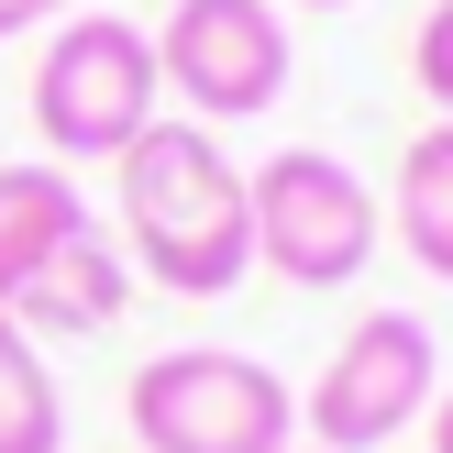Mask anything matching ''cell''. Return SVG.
Here are the masks:
<instances>
[{"mask_svg":"<svg viewBox=\"0 0 453 453\" xmlns=\"http://www.w3.org/2000/svg\"><path fill=\"white\" fill-rule=\"evenodd\" d=\"M111 188H122V265H144L166 299H221V288L255 277V211H243V166L221 155L211 122H166L155 111L122 155H111Z\"/></svg>","mask_w":453,"mask_h":453,"instance_id":"obj_1","label":"cell"},{"mask_svg":"<svg viewBox=\"0 0 453 453\" xmlns=\"http://www.w3.org/2000/svg\"><path fill=\"white\" fill-rule=\"evenodd\" d=\"M133 453H288L299 442V388L265 354L233 343H177L122 388Z\"/></svg>","mask_w":453,"mask_h":453,"instance_id":"obj_2","label":"cell"},{"mask_svg":"<svg viewBox=\"0 0 453 453\" xmlns=\"http://www.w3.org/2000/svg\"><path fill=\"white\" fill-rule=\"evenodd\" d=\"M166 78H155V34L122 12H66L56 44L34 56V133H44V166H78V155H122L133 133L155 122Z\"/></svg>","mask_w":453,"mask_h":453,"instance_id":"obj_3","label":"cell"},{"mask_svg":"<svg viewBox=\"0 0 453 453\" xmlns=\"http://www.w3.org/2000/svg\"><path fill=\"white\" fill-rule=\"evenodd\" d=\"M243 211H255V265H277L288 288H354L388 243L376 188L321 144H288L243 177Z\"/></svg>","mask_w":453,"mask_h":453,"instance_id":"obj_4","label":"cell"},{"mask_svg":"<svg viewBox=\"0 0 453 453\" xmlns=\"http://www.w3.org/2000/svg\"><path fill=\"white\" fill-rule=\"evenodd\" d=\"M442 398V343L420 310H365V321L332 343V365L299 388V442L321 453H376L410 420H432Z\"/></svg>","mask_w":453,"mask_h":453,"instance_id":"obj_5","label":"cell"},{"mask_svg":"<svg viewBox=\"0 0 453 453\" xmlns=\"http://www.w3.org/2000/svg\"><path fill=\"white\" fill-rule=\"evenodd\" d=\"M288 12L277 0H177L155 22V78L188 100V122H265L288 100Z\"/></svg>","mask_w":453,"mask_h":453,"instance_id":"obj_6","label":"cell"},{"mask_svg":"<svg viewBox=\"0 0 453 453\" xmlns=\"http://www.w3.org/2000/svg\"><path fill=\"white\" fill-rule=\"evenodd\" d=\"M122 299H133V265H122V243L88 221V233H66L56 255H44V277L12 299V321L34 332V343H44V332H56V343H88V332L122 321Z\"/></svg>","mask_w":453,"mask_h":453,"instance_id":"obj_7","label":"cell"},{"mask_svg":"<svg viewBox=\"0 0 453 453\" xmlns=\"http://www.w3.org/2000/svg\"><path fill=\"white\" fill-rule=\"evenodd\" d=\"M66 233H88V199L66 166H44V155H22V166H0V310L22 299V288L44 277V255H56Z\"/></svg>","mask_w":453,"mask_h":453,"instance_id":"obj_8","label":"cell"},{"mask_svg":"<svg viewBox=\"0 0 453 453\" xmlns=\"http://www.w3.org/2000/svg\"><path fill=\"white\" fill-rule=\"evenodd\" d=\"M376 211H388L398 243H410L420 277L453 288V122H420V133H410V155H398V177H388Z\"/></svg>","mask_w":453,"mask_h":453,"instance_id":"obj_9","label":"cell"},{"mask_svg":"<svg viewBox=\"0 0 453 453\" xmlns=\"http://www.w3.org/2000/svg\"><path fill=\"white\" fill-rule=\"evenodd\" d=\"M0 453H66V388L12 310H0Z\"/></svg>","mask_w":453,"mask_h":453,"instance_id":"obj_10","label":"cell"},{"mask_svg":"<svg viewBox=\"0 0 453 453\" xmlns=\"http://www.w3.org/2000/svg\"><path fill=\"white\" fill-rule=\"evenodd\" d=\"M410 78H420V100H432V122H453V0H432V12H420V34H410Z\"/></svg>","mask_w":453,"mask_h":453,"instance_id":"obj_11","label":"cell"},{"mask_svg":"<svg viewBox=\"0 0 453 453\" xmlns=\"http://www.w3.org/2000/svg\"><path fill=\"white\" fill-rule=\"evenodd\" d=\"M78 0H0V44H22V34H44V22H66Z\"/></svg>","mask_w":453,"mask_h":453,"instance_id":"obj_12","label":"cell"},{"mask_svg":"<svg viewBox=\"0 0 453 453\" xmlns=\"http://www.w3.org/2000/svg\"><path fill=\"white\" fill-rule=\"evenodd\" d=\"M420 432H432V453H453V388L432 398V420H420Z\"/></svg>","mask_w":453,"mask_h":453,"instance_id":"obj_13","label":"cell"},{"mask_svg":"<svg viewBox=\"0 0 453 453\" xmlns=\"http://www.w3.org/2000/svg\"><path fill=\"white\" fill-rule=\"evenodd\" d=\"M299 12H354V0H299Z\"/></svg>","mask_w":453,"mask_h":453,"instance_id":"obj_14","label":"cell"},{"mask_svg":"<svg viewBox=\"0 0 453 453\" xmlns=\"http://www.w3.org/2000/svg\"><path fill=\"white\" fill-rule=\"evenodd\" d=\"M288 453H321V442H288Z\"/></svg>","mask_w":453,"mask_h":453,"instance_id":"obj_15","label":"cell"}]
</instances>
